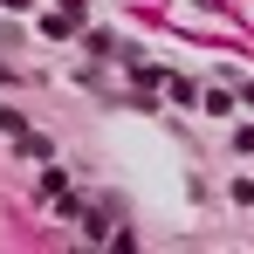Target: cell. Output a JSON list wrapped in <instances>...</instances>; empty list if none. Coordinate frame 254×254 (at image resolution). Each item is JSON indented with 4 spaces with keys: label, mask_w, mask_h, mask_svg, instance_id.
Masks as SVG:
<instances>
[{
    "label": "cell",
    "mask_w": 254,
    "mask_h": 254,
    "mask_svg": "<svg viewBox=\"0 0 254 254\" xmlns=\"http://www.w3.org/2000/svg\"><path fill=\"white\" fill-rule=\"evenodd\" d=\"M83 0H62V7H55V14H42V35H55V42H62V35H76V28H83Z\"/></svg>",
    "instance_id": "obj_1"
},
{
    "label": "cell",
    "mask_w": 254,
    "mask_h": 254,
    "mask_svg": "<svg viewBox=\"0 0 254 254\" xmlns=\"http://www.w3.org/2000/svg\"><path fill=\"white\" fill-rule=\"evenodd\" d=\"M0 7H28V0H0Z\"/></svg>",
    "instance_id": "obj_3"
},
{
    "label": "cell",
    "mask_w": 254,
    "mask_h": 254,
    "mask_svg": "<svg viewBox=\"0 0 254 254\" xmlns=\"http://www.w3.org/2000/svg\"><path fill=\"white\" fill-rule=\"evenodd\" d=\"M234 151H254V124H241V130H234Z\"/></svg>",
    "instance_id": "obj_2"
}]
</instances>
